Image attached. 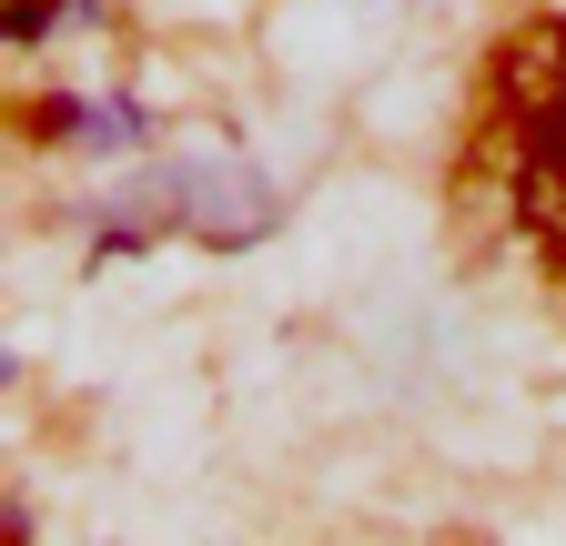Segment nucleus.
Segmentation results:
<instances>
[{
  "mask_svg": "<svg viewBox=\"0 0 566 546\" xmlns=\"http://www.w3.org/2000/svg\"><path fill=\"white\" fill-rule=\"evenodd\" d=\"M495 112L506 122H556L566 112V21H516L495 51Z\"/></svg>",
  "mask_w": 566,
  "mask_h": 546,
  "instance_id": "f257e3e1",
  "label": "nucleus"
}]
</instances>
